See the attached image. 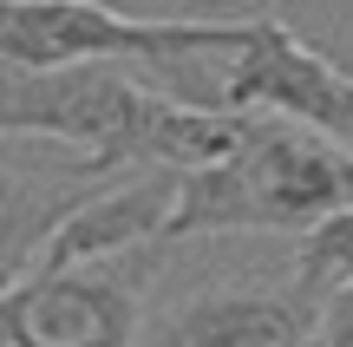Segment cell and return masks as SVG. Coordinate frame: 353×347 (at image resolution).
I'll return each instance as SVG.
<instances>
[{
    "label": "cell",
    "mask_w": 353,
    "mask_h": 347,
    "mask_svg": "<svg viewBox=\"0 0 353 347\" xmlns=\"http://www.w3.org/2000/svg\"><path fill=\"white\" fill-rule=\"evenodd\" d=\"M341 210H353V151L347 144L314 138L307 125H262L236 157L183 177L164 249L190 243V236H242V230L307 236Z\"/></svg>",
    "instance_id": "cell-1"
},
{
    "label": "cell",
    "mask_w": 353,
    "mask_h": 347,
    "mask_svg": "<svg viewBox=\"0 0 353 347\" xmlns=\"http://www.w3.org/2000/svg\"><path fill=\"white\" fill-rule=\"evenodd\" d=\"M151 99L118 59L59 66V72H13L7 66V99H0V131L7 138H65L79 157L72 177H112L138 157V131L151 118Z\"/></svg>",
    "instance_id": "cell-2"
},
{
    "label": "cell",
    "mask_w": 353,
    "mask_h": 347,
    "mask_svg": "<svg viewBox=\"0 0 353 347\" xmlns=\"http://www.w3.org/2000/svg\"><path fill=\"white\" fill-rule=\"evenodd\" d=\"M157 249L79 269H26L7 275L0 328L7 347H131L138 335V288L151 275Z\"/></svg>",
    "instance_id": "cell-3"
},
{
    "label": "cell",
    "mask_w": 353,
    "mask_h": 347,
    "mask_svg": "<svg viewBox=\"0 0 353 347\" xmlns=\"http://www.w3.org/2000/svg\"><path fill=\"white\" fill-rule=\"evenodd\" d=\"M223 105L229 112H281L288 125H307L321 138L353 151V72L314 52L294 26H281L275 13L249 26V46L229 52L223 72Z\"/></svg>",
    "instance_id": "cell-4"
},
{
    "label": "cell",
    "mask_w": 353,
    "mask_h": 347,
    "mask_svg": "<svg viewBox=\"0 0 353 347\" xmlns=\"http://www.w3.org/2000/svg\"><path fill=\"white\" fill-rule=\"evenodd\" d=\"M176 197H183V170H138V177L112 184V190H92L79 210H65L46 230V249L26 269H79V262H112V256H138V249H164Z\"/></svg>",
    "instance_id": "cell-5"
},
{
    "label": "cell",
    "mask_w": 353,
    "mask_h": 347,
    "mask_svg": "<svg viewBox=\"0 0 353 347\" xmlns=\"http://www.w3.org/2000/svg\"><path fill=\"white\" fill-rule=\"evenodd\" d=\"M321 308L294 282L281 288H210L164 321V347H307Z\"/></svg>",
    "instance_id": "cell-6"
},
{
    "label": "cell",
    "mask_w": 353,
    "mask_h": 347,
    "mask_svg": "<svg viewBox=\"0 0 353 347\" xmlns=\"http://www.w3.org/2000/svg\"><path fill=\"white\" fill-rule=\"evenodd\" d=\"M288 282L301 288L314 308H327V301L353 282V210H341V217H327L321 230H307V236H301Z\"/></svg>",
    "instance_id": "cell-7"
},
{
    "label": "cell",
    "mask_w": 353,
    "mask_h": 347,
    "mask_svg": "<svg viewBox=\"0 0 353 347\" xmlns=\"http://www.w3.org/2000/svg\"><path fill=\"white\" fill-rule=\"evenodd\" d=\"M321 347H353V282L321 308Z\"/></svg>",
    "instance_id": "cell-8"
},
{
    "label": "cell",
    "mask_w": 353,
    "mask_h": 347,
    "mask_svg": "<svg viewBox=\"0 0 353 347\" xmlns=\"http://www.w3.org/2000/svg\"><path fill=\"white\" fill-rule=\"evenodd\" d=\"M144 7H164L170 20H223V13L262 7V0H144Z\"/></svg>",
    "instance_id": "cell-9"
}]
</instances>
